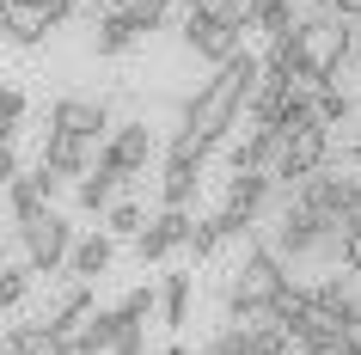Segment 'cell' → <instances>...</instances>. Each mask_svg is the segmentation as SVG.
<instances>
[{"mask_svg":"<svg viewBox=\"0 0 361 355\" xmlns=\"http://www.w3.org/2000/svg\"><path fill=\"white\" fill-rule=\"evenodd\" d=\"M141 37H147V25L135 19L129 6H104V13H98V37H92V49H98V56H129Z\"/></svg>","mask_w":361,"mask_h":355,"instance_id":"obj_13","label":"cell"},{"mask_svg":"<svg viewBox=\"0 0 361 355\" xmlns=\"http://www.w3.org/2000/svg\"><path fill=\"white\" fill-rule=\"evenodd\" d=\"M19 245H25V258L37 263V276H56V270H68V258H74V227H68V215H37V221H25L19 227Z\"/></svg>","mask_w":361,"mask_h":355,"instance_id":"obj_4","label":"cell"},{"mask_svg":"<svg viewBox=\"0 0 361 355\" xmlns=\"http://www.w3.org/2000/svg\"><path fill=\"white\" fill-rule=\"evenodd\" d=\"M104 6H135V0H104Z\"/></svg>","mask_w":361,"mask_h":355,"instance_id":"obj_35","label":"cell"},{"mask_svg":"<svg viewBox=\"0 0 361 355\" xmlns=\"http://www.w3.org/2000/svg\"><path fill=\"white\" fill-rule=\"evenodd\" d=\"M129 313V306H123ZM116 355H147V337H141V318L129 313V325H123V337H116Z\"/></svg>","mask_w":361,"mask_h":355,"instance_id":"obj_30","label":"cell"},{"mask_svg":"<svg viewBox=\"0 0 361 355\" xmlns=\"http://www.w3.org/2000/svg\"><path fill=\"white\" fill-rule=\"evenodd\" d=\"M116 190H123V172H111V166H92L86 178L74 184V203L86 208V215H104V208L116 203Z\"/></svg>","mask_w":361,"mask_h":355,"instance_id":"obj_19","label":"cell"},{"mask_svg":"<svg viewBox=\"0 0 361 355\" xmlns=\"http://www.w3.org/2000/svg\"><path fill=\"white\" fill-rule=\"evenodd\" d=\"M209 148H214V141H202V135H190V129L171 135V148H166V184H159V203H166V208H190L196 184H202V166H209Z\"/></svg>","mask_w":361,"mask_h":355,"instance_id":"obj_3","label":"cell"},{"mask_svg":"<svg viewBox=\"0 0 361 355\" xmlns=\"http://www.w3.org/2000/svg\"><path fill=\"white\" fill-rule=\"evenodd\" d=\"M343 166H361V135H355V141H343Z\"/></svg>","mask_w":361,"mask_h":355,"instance_id":"obj_34","label":"cell"},{"mask_svg":"<svg viewBox=\"0 0 361 355\" xmlns=\"http://www.w3.org/2000/svg\"><path fill=\"white\" fill-rule=\"evenodd\" d=\"M49 129L86 135V141H111V104L104 98H56L49 104Z\"/></svg>","mask_w":361,"mask_h":355,"instance_id":"obj_11","label":"cell"},{"mask_svg":"<svg viewBox=\"0 0 361 355\" xmlns=\"http://www.w3.org/2000/svg\"><path fill=\"white\" fill-rule=\"evenodd\" d=\"M92 318V282H74L68 294L56 300V313H43V325L49 331H61V337H80V325Z\"/></svg>","mask_w":361,"mask_h":355,"instance_id":"obj_18","label":"cell"},{"mask_svg":"<svg viewBox=\"0 0 361 355\" xmlns=\"http://www.w3.org/2000/svg\"><path fill=\"white\" fill-rule=\"evenodd\" d=\"M104 227H111L116 239H141V227H147V215H141L135 203H111V208H104Z\"/></svg>","mask_w":361,"mask_h":355,"instance_id":"obj_25","label":"cell"},{"mask_svg":"<svg viewBox=\"0 0 361 355\" xmlns=\"http://www.w3.org/2000/svg\"><path fill=\"white\" fill-rule=\"evenodd\" d=\"M153 300H159L153 288H129V294H123V306H129L135 318H147V313H153Z\"/></svg>","mask_w":361,"mask_h":355,"instance_id":"obj_32","label":"cell"},{"mask_svg":"<svg viewBox=\"0 0 361 355\" xmlns=\"http://www.w3.org/2000/svg\"><path fill=\"white\" fill-rule=\"evenodd\" d=\"M294 190L319 208L324 221H337V227L361 208V178H355V172H331V166H324V172H312V178H306V184H294Z\"/></svg>","mask_w":361,"mask_h":355,"instance_id":"obj_7","label":"cell"},{"mask_svg":"<svg viewBox=\"0 0 361 355\" xmlns=\"http://www.w3.org/2000/svg\"><path fill=\"white\" fill-rule=\"evenodd\" d=\"M331 6H337L343 19H355V25H361V0H331Z\"/></svg>","mask_w":361,"mask_h":355,"instance_id":"obj_33","label":"cell"},{"mask_svg":"<svg viewBox=\"0 0 361 355\" xmlns=\"http://www.w3.org/2000/svg\"><path fill=\"white\" fill-rule=\"evenodd\" d=\"M209 355H251V325H227V331L209 343Z\"/></svg>","mask_w":361,"mask_h":355,"instance_id":"obj_27","label":"cell"},{"mask_svg":"<svg viewBox=\"0 0 361 355\" xmlns=\"http://www.w3.org/2000/svg\"><path fill=\"white\" fill-rule=\"evenodd\" d=\"M319 116L331 123V129H337V123H349V116H361V104H355L349 92H343L337 80H331V86H319Z\"/></svg>","mask_w":361,"mask_h":355,"instance_id":"obj_23","label":"cell"},{"mask_svg":"<svg viewBox=\"0 0 361 355\" xmlns=\"http://www.w3.org/2000/svg\"><path fill=\"white\" fill-rule=\"evenodd\" d=\"M282 148H288V129H264V123H251L245 141H233V172H276L282 166Z\"/></svg>","mask_w":361,"mask_h":355,"instance_id":"obj_12","label":"cell"},{"mask_svg":"<svg viewBox=\"0 0 361 355\" xmlns=\"http://www.w3.org/2000/svg\"><path fill=\"white\" fill-rule=\"evenodd\" d=\"M343 270H349V276H361V208L343 221Z\"/></svg>","mask_w":361,"mask_h":355,"instance_id":"obj_26","label":"cell"},{"mask_svg":"<svg viewBox=\"0 0 361 355\" xmlns=\"http://www.w3.org/2000/svg\"><path fill=\"white\" fill-rule=\"evenodd\" d=\"M245 25H251V31L282 37V31H294V25H300V13H294V0H245Z\"/></svg>","mask_w":361,"mask_h":355,"instance_id":"obj_20","label":"cell"},{"mask_svg":"<svg viewBox=\"0 0 361 355\" xmlns=\"http://www.w3.org/2000/svg\"><path fill=\"white\" fill-rule=\"evenodd\" d=\"M257 80H264V56H251V49L227 56L202 86H196V98H184V129L202 135V141H221V135L239 123V111H251Z\"/></svg>","mask_w":361,"mask_h":355,"instance_id":"obj_1","label":"cell"},{"mask_svg":"<svg viewBox=\"0 0 361 355\" xmlns=\"http://www.w3.org/2000/svg\"><path fill=\"white\" fill-rule=\"evenodd\" d=\"M190 239H196V215H190V208H159V215L141 227V239H135V258H141V263H166L178 245L190 251Z\"/></svg>","mask_w":361,"mask_h":355,"instance_id":"obj_8","label":"cell"},{"mask_svg":"<svg viewBox=\"0 0 361 355\" xmlns=\"http://www.w3.org/2000/svg\"><path fill=\"white\" fill-rule=\"evenodd\" d=\"M190 288H196V276L190 270H171L166 282H159V313H166V325L178 331L184 318H190Z\"/></svg>","mask_w":361,"mask_h":355,"instance_id":"obj_21","label":"cell"},{"mask_svg":"<svg viewBox=\"0 0 361 355\" xmlns=\"http://www.w3.org/2000/svg\"><path fill=\"white\" fill-rule=\"evenodd\" d=\"M123 325H129L123 300H116L111 313H92L86 325H80V337H74V355H116V337H123Z\"/></svg>","mask_w":361,"mask_h":355,"instance_id":"obj_15","label":"cell"},{"mask_svg":"<svg viewBox=\"0 0 361 355\" xmlns=\"http://www.w3.org/2000/svg\"><path fill=\"white\" fill-rule=\"evenodd\" d=\"M153 160V129L147 123H116L111 141H98V166L123 172V178H141Z\"/></svg>","mask_w":361,"mask_h":355,"instance_id":"obj_9","label":"cell"},{"mask_svg":"<svg viewBox=\"0 0 361 355\" xmlns=\"http://www.w3.org/2000/svg\"><path fill=\"white\" fill-rule=\"evenodd\" d=\"M245 31L251 25H239V19H209V13H184V49L190 56H202V61H221L227 56H239L245 49Z\"/></svg>","mask_w":361,"mask_h":355,"instance_id":"obj_5","label":"cell"},{"mask_svg":"<svg viewBox=\"0 0 361 355\" xmlns=\"http://www.w3.org/2000/svg\"><path fill=\"white\" fill-rule=\"evenodd\" d=\"M6 355H74V337L49 331V325H13L6 331Z\"/></svg>","mask_w":361,"mask_h":355,"instance_id":"obj_16","label":"cell"},{"mask_svg":"<svg viewBox=\"0 0 361 355\" xmlns=\"http://www.w3.org/2000/svg\"><path fill=\"white\" fill-rule=\"evenodd\" d=\"M31 276H37V263H31V258L6 263V270H0V306H19V300L31 294Z\"/></svg>","mask_w":361,"mask_h":355,"instance_id":"obj_24","label":"cell"},{"mask_svg":"<svg viewBox=\"0 0 361 355\" xmlns=\"http://www.w3.org/2000/svg\"><path fill=\"white\" fill-rule=\"evenodd\" d=\"M111 258H116V233H111V227H98V233H86V239L74 245L68 276H74V282H98L104 270H111Z\"/></svg>","mask_w":361,"mask_h":355,"instance_id":"obj_14","label":"cell"},{"mask_svg":"<svg viewBox=\"0 0 361 355\" xmlns=\"http://www.w3.org/2000/svg\"><path fill=\"white\" fill-rule=\"evenodd\" d=\"M19 129H25V92H19V86H6V141H13Z\"/></svg>","mask_w":361,"mask_h":355,"instance_id":"obj_31","label":"cell"},{"mask_svg":"<svg viewBox=\"0 0 361 355\" xmlns=\"http://www.w3.org/2000/svg\"><path fill=\"white\" fill-rule=\"evenodd\" d=\"M184 13H209V19H239L245 25V6L239 0H184Z\"/></svg>","mask_w":361,"mask_h":355,"instance_id":"obj_29","label":"cell"},{"mask_svg":"<svg viewBox=\"0 0 361 355\" xmlns=\"http://www.w3.org/2000/svg\"><path fill=\"white\" fill-rule=\"evenodd\" d=\"M171 6H184V0H135L129 13H135V19H141V25H147V31H159V25L171 19Z\"/></svg>","mask_w":361,"mask_h":355,"instance_id":"obj_28","label":"cell"},{"mask_svg":"<svg viewBox=\"0 0 361 355\" xmlns=\"http://www.w3.org/2000/svg\"><path fill=\"white\" fill-rule=\"evenodd\" d=\"M312 300H319V306H331V313L343 318V325H361V300L349 294V282H319V288H312Z\"/></svg>","mask_w":361,"mask_h":355,"instance_id":"obj_22","label":"cell"},{"mask_svg":"<svg viewBox=\"0 0 361 355\" xmlns=\"http://www.w3.org/2000/svg\"><path fill=\"white\" fill-rule=\"evenodd\" d=\"M269 184H276V172H233L227 208H233V215H245V221H257L264 203H269Z\"/></svg>","mask_w":361,"mask_h":355,"instance_id":"obj_17","label":"cell"},{"mask_svg":"<svg viewBox=\"0 0 361 355\" xmlns=\"http://www.w3.org/2000/svg\"><path fill=\"white\" fill-rule=\"evenodd\" d=\"M288 288H294V276H288L282 251H276V245H251L245 263H239V276H233V288H227V318L233 325H264L269 306H276Z\"/></svg>","mask_w":361,"mask_h":355,"instance_id":"obj_2","label":"cell"},{"mask_svg":"<svg viewBox=\"0 0 361 355\" xmlns=\"http://www.w3.org/2000/svg\"><path fill=\"white\" fill-rule=\"evenodd\" d=\"M324 166H331V123H306V129L288 135L276 178L294 190V184H306V178H312V172H324Z\"/></svg>","mask_w":361,"mask_h":355,"instance_id":"obj_6","label":"cell"},{"mask_svg":"<svg viewBox=\"0 0 361 355\" xmlns=\"http://www.w3.org/2000/svg\"><path fill=\"white\" fill-rule=\"evenodd\" d=\"M37 166H43V172H56L61 184H80V178H86L98 160H92V141H86V135L49 129V141H43V153H37Z\"/></svg>","mask_w":361,"mask_h":355,"instance_id":"obj_10","label":"cell"}]
</instances>
